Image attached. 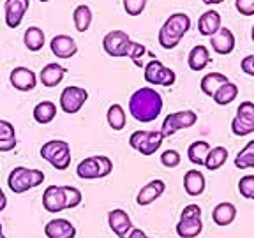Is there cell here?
Returning a JSON list of instances; mask_svg holds the SVG:
<instances>
[{"label": "cell", "mask_w": 254, "mask_h": 238, "mask_svg": "<svg viewBox=\"0 0 254 238\" xmlns=\"http://www.w3.org/2000/svg\"><path fill=\"white\" fill-rule=\"evenodd\" d=\"M238 192L246 199H254V175H246L238 180Z\"/></svg>", "instance_id": "cell-35"}, {"label": "cell", "mask_w": 254, "mask_h": 238, "mask_svg": "<svg viewBox=\"0 0 254 238\" xmlns=\"http://www.w3.org/2000/svg\"><path fill=\"white\" fill-rule=\"evenodd\" d=\"M43 206L50 214L67 210V194L64 185H48L43 192Z\"/></svg>", "instance_id": "cell-11"}, {"label": "cell", "mask_w": 254, "mask_h": 238, "mask_svg": "<svg viewBox=\"0 0 254 238\" xmlns=\"http://www.w3.org/2000/svg\"><path fill=\"white\" fill-rule=\"evenodd\" d=\"M235 219H237V206L230 201L219 203L212 210V221L217 226H230V224H233Z\"/></svg>", "instance_id": "cell-22"}, {"label": "cell", "mask_w": 254, "mask_h": 238, "mask_svg": "<svg viewBox=\"0 0 254 238\" xmlns=\"http://www.w3.org/2000/svg\"><path fill=\"white\" fill-rule=\"evenodd\" d=\"M210 60H212L210 52H208V48L203 46V44L194 46L189 52V55H187V63H189L190 71H203V69L210 63Z\"/></svg>", "instance_id": "cell-23"}, {"label": "cell", "mask_w": 254, "mask_h": 238, "mask_svg": "<svg viewBox=\"0 0 254 238\" xmlns=\"http://www.w3.org/2000/svg\"><path fill=\"white\" fill-rule=\"evenodd\" d=\"M39 2H50V0H39Z\"/></svg>", "instance_id": "cell-50"}, {"label": "cell", "mask_w": 254, "mask_h": 238, "mask_svg": "<svg viewBox=\"0 0 254 238\" xmlns=\"http://www.w3.org/2000/svg\"><path fill=\"white\" fill-rule=\"evenodd\" d=\"M235 7L242 16L254 14V0H235Z\"/></svg>", "instance_id": "cell-40"}, {"label": "cell", "mask_w": 254, "mask_h": 238, "mask_svg": "<svg viewBox=\"0 0 254 238\" xmlns=\"http://www.w3.org/2000/svg\"><path fill=\"white\" fill-rule=\"evenodd\" d=\"M235 168L238 170H251L254 168V139H251L235 157Z\"/></svg>", "instance_id": "cell-34"}, {"label": "cell", "mask_w": 254, "mask_h": 238, "mask_svg": "<svg viewBox=\"0 0 254 238\" xmlns=\"http://www.w3.org/2000/svg\"><path fill=\"white\" fill-rule=\"evenodd\" d=\"M206 180L199 170H189L184 175V189L189 196H201L205 192Z\"/></svg>", "instance_id": "cell-21"}, {"label": "cell", "mask_w": 254, "mask_h": 238, "mask_svg": "<svg viewBox=\"0 0 254 238\" xmlns=\"http://www.w3.org/2000/svg\"><path fill=\"white\" fill-rule=\"evenodd\" d=\"M127 238H148V237L145 235V231L138 230V228H132V230L129 231V235H127Z\"/></svg>", "instance_id": "cell-45"}, {"label": "cell", "mask_w": 254, "mask_h": 238, "mask_svg": "<svg viewBox=\"0 0 254 238\" xmlns=\"http://www.w3.org/2000/svg\"><path fill=\"white\" fill-rule=\"evenodd\" d=\"M129 44H131V39L124 30H111L103 39L104 52L110 57H126Z\"/></svg>", "instance_id": "cell-12"}, {"label": "cell", "mask_w": 254, "mask_h": 238, "mask_svg": "<svg viewBox=\"0 0 254 238\" xmlns=\"http://www.w3.org/2000/svg\"><path fill=\"white\" fill-rule=\"evenodd\" d=\"M203 231L201 217L194 219H180L177 224V235L180 238H196Z\"/></svg>", "instance_id": "cell-28"}, {"label": "cell", "mask_w": 254, "mask_h": 238, "mask_svg": "<svg viewBox=\"0 0 254 238\" xmlns=\"http://www.w3.org/2000/svg\"><path fill=\"white\" fill-rule=\"evenodd\" d=\"M221 28V14L217 11H206L199 16L198 20V32L201 36L210 37Z\"/></svg>", "instance_id": "cell-24"}, {"label": "cell", "mask_w": 254, "mask_h": 238, "mask_svg": "<svg viewBox=\"0 0 254 238\" xmlns=\"http://www.w3.org/2000/svg\"><path fill=\"white\" fill-rule=\"evenodd\" d=\"M228 161V150L224 147H214L210 148V152L206 154L205 159V168L210 171H215L219 168L224 166V163Z\"/></svg>", "instance_id": "cell-32"}, {"label": "cell", "mask_w": 254, "mask_h": 238, "mask_svg": "<svg viewBox=\"0 0 254 238\" xmlns=\"http://www.w3.org/2000/svg\"><path fill=\"white\" fill-rule=\"evenodd\" d=\"M231 131L238 138L249 136L254 132V103L244 101L237 110V115L231 120Z\"/></svg>", "instance_id": "cell-9"}, {"label": "cell", "mask_w": 254, "mask_h": 238, "mask_svg": "<svg viewBox=\"0 0 254 238\" xmlns=\"http://www.w3.org/2000/svg\"><path fill=\"white\" fill-rule=\"evenodd\" d=\"M65 74H67V69L62 67L60 63L52 62V63H46V65L41 69L39 79H41V83H43V87L53 88V87H57V85L62 83V79Z\"/></svg>", "instance_id": "cell-20"}, {"label": "cell", "mask_w": 254, "mask_h": 238, "mask_svg": "<svg viewBox=\"0 0 254 238\" xmlns=\"http://www.w3.org/2000/svg\"><path fill=\"white\" fill-rule=\"evenodd\" d=\"M64 189H65V194H67V210H72V208L81 205L83 196H81V190H79L78 187L64 185Z\"/></svg>", "instance_id": "cell-37"}, {"label": "cell", "mask_w": 254, "mask_h": 238, "mask_svg": "<svg viewBox=\"0 0 254 238\" xmlns=\"http://www.w3.org/2000/svg\"><path fill=\"white\" fill-rule=\"evenodd\" d=\"M46 43V36L39 27H28L23 34V44L28 52H41Z\"/></svg>", "instance_id": "cell-27"}, {"label": "cell", "mask_w": 254, "mask_h": 238, "mask_svg": "<svg viewBox=\"0 0 254 238\" xmlns=\"http://www.w3.org/2000/svg\"><path fill=\"white\" fill-rule=\"evenodd\" d=\"M240 67H242V71L246 72V74L254 76V55L244 57L242 62H240Z\"/></svg>", "instance_id": "cell-43"}, {"label": "cell", "mask_w": 254, "mask_h": 238, "mask_svg": "<svg viewBox=\"0 0 254 238\" xmlns=\"http://www.w3.org/2000/svg\"><path fill=\"white\" fill-rule=\"evenodd\" d=\"M180 161H182V157H180V154L177 150H173V148H168V150H164L163 154H161V164H163L164 168H177L180 164Z\"/></svg>", "instance_id": "cell-38"}, {"label": "cell", "mask_w": 254, "mask_h": 238, "mask_svg": "<svg viewBox=\"0 0 254 238\" xmlns=\"http://www.w3.org/2000/svg\"><path fill=\"white\" fill-rule=\"evenodd\" d=\"M196 122H198V115L192 110L175 111V113H170L164 119L163 127H161V134H163V138H170L175 132L192 127Z\"/></svg>", "instance_id": "cell-7"}, {"label": "cell", "mask_w": 254, "mask_h": 238, "mask_svg": "<svg viewBox=\"0 0 254 238\" xmlns=\"http://www.w3.org/2000/svg\"><path fill=\"white\" fill-rule=\"evenodd\" d=\"M143 55H147V48L143 46V44L131 41V44H129V48H127L126 57H129V59H131L138 67H143V63H141Z\"/></svg>", "instance_id": "cell-36"}, {"label": "cell", "mask_w": 254, "mask_h": 238, "mask_svg": "<svg viewBox=\"0 0 254 238\" xmlns=\"http://www.w3.org/2000/svg\"><path fill=\"white\" fill-rule=\"evenodd\" d=\"M164 190H166V183H164L163 180H152V182L145 183V185L138 190L136 203H138L139 206L152 205L155 199H159L164 194Z\"/></svg>", "instance_id": "cell-17"}, {"label": "cell", "mask_w": 254, "mask_h": 238, "mask_svg": "<svg viewBox=\"0 0 254 238\" xmlns=\"http://www.w3.org/2000/svg\"><path fill=\"white\" fill-rule=\"evenodd\" d=\"M108 224H110V230L119 238H127L129 231L134 228L129 214H127L126 210H122V208L110 210V214H108Z\"/></svg>", "instance_id": "cell-16"}, {"label": "cell", "mask_w": 254, "mask_h": 238, "mask_svg": "<svg viewBox=\"0 0 254 238\" xmlns=\"http://www.w3.org/2000/svg\"><path fill=\"white\" fill-rule=\"evenodd\" d=\"M163 97L155 88L141 87L129 99V113L134 120L141 123H150L163 111Z\"/></svg>", "instance_id": "cell-1"}, {"label": "cell", "mask_w": 254, "mask_h": 238, "mask_svg": "<svg viewBox=\"0 0 254 238\" xmlns=\"http://www.w3.org/2000/svg\"><path fill=\"white\" fill-rule=\"evenodd\" d=\"M43 182H44L43 171L34 170V168H25V166L14 168L7 177V185L14 194H23L27 190L39 187Z\"/></svg>", "instance_id": "cell-3"}, {"label": "cell", "mask_w": 254, "mask_h": 238, "mask_svg": "<svg viewBox=\"0 0 254 238\" xmlns=\"http://www.w3.org/2000/svg\"><path fill=\"white\" fill-rule=\"evenodd\" d=\"M44 235L46 238H74L76 228L67 219H52L44 226Z\"/></svg>", "instance_id": "cell-19"}, {"label": "cell", "mask_w": 254, "mask_h": 238, "mask_svg": "<svg viewBox=\"0 0 254 238\" xmlns=\"http://www.w3.org/2000/svg\"><path fill=\"white\" fill-rule=\"evenodd\" d=\"M113 171V163L106 155H90L83 159L76 168V175L81 180H97L104 178Z\"/></svg>", "instance_id": "cell-5"}, {"label": "cell", "mask_w": 254, "mask_h": 238, "mask_svg": "<svg viewBox=\"0 0 254 238\" xmlns=\"http://www.w3.org/2000/svg\"><path fill=\"white\" fill-rule=\"evenodd\" d=\"M210 44L217 55H230L235 50V36L226 27H221L214 36H210Z\"/></svg>", "instance_id": "cell-18"}, {"label": "cell", "mask_w": 254, "mask_h": 238, "mask_svg": "<svg viewBox=\"0 0 254 238\" xmlns=\"http://www.w3.org/2000/svg\"><path fill=\"white\" fill-rule=\"evenodd\" d=\"M147 0H124V9L129 16H139L145 11Z\"/></svg>", "instance_id": "cell-39"}, {"label": "cell", "mask_w": 254, "mask_h": 238, "mask_svg": "<svg viewBox=\"0 0 254 238\" xmlns=\"http://www.w3.org/2000/svg\"><path fill=\"white\" fill-rule=\"evenodd\" d=\"M18 145V139L11 138V139H0V152H11L16 148Z\"/></svg>", "instance_id": "cell-44"}, {"label": "cell", "mask_w": 254, "mask_h": 238, "mask_svg": "<svg viewBox=\"0 0 254 238\" xmlns=\"http://www.w3.org/2000/svg\"><path fill=\"white\" fill-rule=\"evenodd\" d=\"M164 138L161 131H134L129 136V147L141 155H152L161 148Z\"/></svg>", "instance_id": "cell-6"}, {"label": "cell", "mask_w": 254, "mask_h": 238, "mask_svg": "<svg viewBox=\"0 0 254 238\" xmlns=\"http://www.w3.org/2000/svg\"><path fill=\"white\" fill-rule=\"evenodd\" d=\"M251 37H253V41H254V25H253V30H251Z\"/></svg>", "instance_id": "cell-49"}, {"label": "cell", "mask_w": 254, "mask_h": 238, "mask_svg": "<svg viewBox=\"0 0 254 238\" xmlns=\"http://www.w3.org/2000/svg\"><path fill=\"white\" fill-rule=\"evenodd\" d=\"M5 206H7V196L2 189H0V212L5 210Z\"/></svg>", "instance_id": "cell-46"}, {"label": "cell", "mask_w": 254, "mask_h": 238, "mask_svg": "<svg viewBox=\"0 0 254 238\" xmlns=\"http://www.w3.org/2000/svg\"><path fill=\"white\" fill-rule=\"evenodd\" d=\"M0 238H5L4 237V226H2V222H0Z\"/></svg>", "instance_id": "cell-48"}, {"label": "cell", "mask_w": 254, "mask_h": 238, "mask_svg": "<svg viewBox=\"0 0 254 238\" xmlns=\"http://www.w3.org/2000/svg\"><path fill=\"white\" fill-rule=\"evenodd\" d=\"M208 152H210V145L203 139H196L187 148V157L194 166H205V159Z\"/></svg>", "instance_id": "cell-29"}, {"label": "cell", "mask_w": 254, "mask_h": 238, "mask_svg": "<svg viewBox=\"0 0 254 238\" xmlns=\"http://www.w3.org/2000/svg\"><path fill=\"white\" fill-rule=\"evenodd\" d=\"M190 30V18L186 12H173L159 30V44L164 50H173L180 44L182 37Z\"/></svg>", "instance_id": "cell-2"}, {"label": "cell", "mask_w": 254, "mask_h": 238, "mask_svg": "<svg viewBox=\"0 0 254 238\" xmlns=\"http://www.w3.org/2000/svg\"><path fill=\"white\" fill-rule=\"evenodd\" d=\"M88 101V92L81 87H76V85H71V87H65L60 94V110L67 115H74L78 113L83 104Z\"/></svg>", "instance_id": "cell-10"}, {"label": "cell", "mask_w": 254, "mask_h": 238, "mask_svg": "<svg viewBox=\"0 0 254 238\" xmlns=\"http://www.w3.org/2000/svg\"><path fill=\"white\" fill-rule=\"evenodd\" d=\"M50 48H52V53L57 59L67 60L78 53V44L72 39L71 36H65V34H59L50 41Z\"/></svg>", "instance_id": "cell-15"}, {"label": "cell", "mask_w": 254, "mask_h": 238, "mask_svg": "<svg viewBox=\"0 0 254 238\" xmlns=\"http://www.w3.org/2000/svg\"><path fill=\"white\" fill-rule=\"evenodd\" d=\"M145 81L150 85H161V87H171L177 81V74L173 69L166 67L163 62H159L157 59H152L150 62L145 65Z\"/></svg>", "instance_id": "cell-8"}, {"label": "cell", "mask_w": 254, "mask_h": 238, "mask_svg": "<svg viewBox=\"0 0 254 238\" xmlns=\"http://www.w3.org/2000/svg\"><path fill=\"white\" fill-rule=\"evenodd\" d=\"M16 138V129L11 122L0 119V139H11Z\"/></svg>", "instance_id": "cell-41"}, {"label": "cell", "mask_w": 254, "mask_h": 238, "mask_svg": "<svg viewBox=\"0 0 254 238\" xmlns=\"http://www.w3.org/2000/svg\"><path fill=\"white\" fill-rule=\"evenodd\" d=\"M34 120L41 125H46V123H52L57 117V104L52 101H41L34 108Z\"/></svg>", "instance_id": "cell-26"}, {"label": "cell", "mask_w": 254, "mask_h": 238, "mask_svg": "<svg viewBox=\"0 0 254 238\" xmlns=\"http://www.w3.org/2000/svg\"><path fill=\"white\" fill-rule=\"evenodd\" d=\"M30 7V0H5L4 4V14H5V25L9 28L20 27L23 21L25 12Z\"/></svg>", "instance_id": "cell-14"}, {"label": "cell", "mask_w": 254, "mask_h": 238, "mask_svg": "<svg viewBox=\"0 0 254 238\" xmlns=\"http://www.w3.org/2000/svg\"><path fill=\"white\" fill-rule=\"evenodd\" d=\"M224 0H203V4L206 5H215V4H222Z\"/></svg>", "instance_id": "cell-47"}, {"label": "cell", "mask_w": 254, "mask_h": 238, "mask_svg": "<svg viewBox=\"0 0 254 238\" xmlns=\"http://www.w3.org/2000/svg\"><path fill=\"white\" fill-rule=\"evenodd\" d=\"M9 83H11L12 88H16V90L30 92V90H34V88H36L37 76H36V72L32 71V69L20 65V67H14L11 71V74H9Z\"/></svg>", "instance_id": "cell-13"}, {"label": "cell", "mask_w": 254, "mask_h": 238, "mask_svg": "<svg viewBox=\"0 0 254 238\" xmlns=\"http://www.w3.org/2000/svg\"><path fill=\"white\" fill-rule=\"evenodd\" d=\"M237 95H238V87L235 83H231V81H228V83H224L215 92L212 99H214L215 104H219V106H226V104H231L237 99Z\"/></svg>", "instance_id": "cell-33"}, {"label": "cell", "mask_w": 254, "mask_h": 238, "mask_svg": "<svg viewBox=\"0 0 254 238\" xmlns=\"http://www.w3.org/2000/svg\"><path fill=\"white\" fill-rule=\"evenodd\" d=\"M228 81H230V79H228L224 74H221V72H208V74L203 76L201 81H199V88H201V92L205 95L214 97L215 92H217L224 83H228Z\"/></svg>", "instance_id": "cell-25"}, {"label": "cell", "mask_w": 254, "mask_h": 238, "mask_svg": "<svg viewBox=\"0 0 254 238\" xmlns=\"http://www.w3.org/2000/svg\"><path fill=\"white\" fill-rule=\"evenodd\" d=\"M41 157L52 164L55 170L64 171L71 166V145L64 139H50L41 147Z\"/></svg>", "instance_id": "cell-4"}, {"label": "cell", "mask_w": 254, "mask_h": 238, "mask_svg": "<svg viewBox=\"0 0 254 238\" xmlns=\"http://www.w3.org/2000/svg\"><path fill=\"white\" fill-rule=\"evenodd\" d=\"M106 120H108V125H110L113 131H122L124 127H126L127 115L120 104H111V106L108 108Z\"/></svg>", "instance_id": "cell-31"}, {"label": "cell", "mask_w": 254, "mask_h": 238, "mask_svg": "<svg viewBox=\"0 0 254 238\" xmlns=\"http://www.w3.org/2000/svg\"><path fill=\"white\" fill-rule=\"evenodd\" d=\"M72 21H74V27L78 32H81V34L87 32L92 25V9L85 4L78 5L72 12Z\"/></svg>", "instance_id": "cell-30"}, {"label": "cell", "mask_w": 254, "mask_h": 238, "mask_svg": "<svg viewBox=\"0 0 254 238\" xmlns=\"http://www.w3.org/2000/svg\"><path fill=\"white\" fill-rule=\"evenodd\" d=\"M203 210L199 205H187L184 206V210L180 212V219H194V217H201Z\"/></svg>", "instance_id": "cell-42"}]
</instances>
